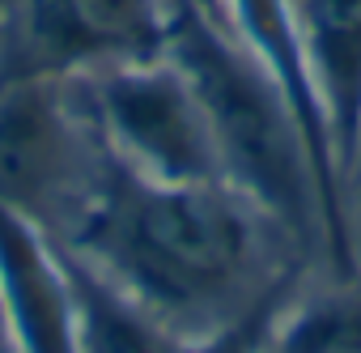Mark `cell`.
Returning <instances> with one entry per match:
<instances>
[{"label":"cell","instance_id":"1","mask_svg":"<svg viewBox=\"0 0 361 353\" xmlns=\"http://www.w3.org/2000/svg\"><path fill=\"white\" fill-rule=\"evenodd\" d=\"M268 230L276 226L230 184H149L102 153L94 188L60 243L174 332L209 336L298 264H268Z\"/></svg>","mask_w":361,"mask_h":353},{"label":"cell","instance_id":"2","mask_svg":"<svg viewBox=\"0 0 361 353\" xmlns=\"http://www.w3.org/2000/svg\"><path fill=\"white\" fill-rule=\"evenodd\" d=\"M166 56L204 107L221 179L289 243H323V196L293 107L204 0H170Z\"/></svg>","mask_w":361,"mask_h":353},{"label":"cell","instance_id":"3","mask_svg":"<svg viewBox=\"0 0 361 353\" xmlns=\"http://www.w3.org/2000/svg\"><path fill=\"white\" fill-rule=\"evenodd\" d=\"M77 85L85 90L94 140L136 179L170 188L226 184L204 107L166 52L153 60L98 68L77 77Z\"/></svg>","mask_w":361,"mask_h":353},{"label":"cell","instance_id":"4","mask_svg":"<svg viewBox=\"0 0 361 353\" xmlns=\"http://www.w3.org/2000/svg\"><path fill=\"white\" fill-rule=\"evenodd\" d=\"M68 81H0V205L60 239L81 213L98 140L68 107Z\"/></svg>","mask_w":361,"mask_h":353},{"label":"cell","instance_id":"5","mask_svg":"<svg viewBox=\"0 0 361 353\" xmlns=\"http://www.w3.org/2000/svg\"><path fill=\"white\" fill-rule=\"evenodd\" d=\"M170 0H5L0 81H77L166 52Z\"/></svg>","mask_w":361,"mask_h":353},{"label":"cell","instance_id":"6","mask_svg":"<svg viewBox=\"0 0 361 353\" xmlns=\"http://www.w3.org/2000/svg\"><path fill=\"white\" fill-rule=\"evenodd\" d=\"M209 9L255 56V64L272 77V85L293 107L298 128L310 145L314 179H319V196H323V251L336 264L340 281H357L361 264H357V247H353V230H348V201H344L348 188L340 179V166L331 153L323 102H319V90L310 77V60H306V43H302L293 5L289 0H209Z\"/></svg>","mask_w":361,"mask_h":353},{"label":"cell","instance_id":"7","mask_svg":"<svg viewBox=\"0 0 361 353\" xmlns=\"http://www.w3.org/2000/svg\"><path fill=\"white\" fill-rule=\"evenodd\" d=\"M0 302L22 353H77L64 251L9 205H0Z\"/></svg>","mask_w":361,"mask_h":353},{"label":"cell","instance_id":"8","mask_svg":"<svg viewBox=\"0 0 361 353\" xmlns=\"http://www.w3.org/2000/svg\"><path fill=\"white\" fill-rule=\"evenodd\" d=\"M344 188L361 157V0H289Z\"/></svg>","mask_w":361,"mask_h":353},{"label":"cell","instance_id":"9","mask_svg":"<svg viewBox=\"0 0 361 353\" xmlns=\"http://www.w3.org/2000/svg\"><path fill=\"white\" fill-rule=\"evenodd\" d=\"M60 243V239H56ZM64 251V273L73 289V328L77 353H188L196 336L174 332L149 306H140L128 289H119L106 273H98L77 251Z\"/></svg>","mask_w":361,"mask_h":353},{"label":"cell","instance_id":"10","mask_svg":"<svg viewBox=\"0 0 361 353\" xmlns=\"http://www.w3.org/2000/svg\"><path fill=\"white\" fill-rule=\"evenodd\" d=\"M259 353H361V277L327 294H293L276 311Z\"/></svg>","mask_w":361,"mask_h":353},{"label":"cell","instance_id":"11","mask_svg":"<svg viewBox=\"0 0 361 353\" xmlns=\"http://www.w3.org/2000/svg\"><path fill=\"white\" fill-rule=\"evenodd\" d=\"M298 285H302V260L289 264L238 319L221 323V328L209 332V336H196V340L188 345V353H259V349H264V336H268V328H272V319H276V311L298 294Z\"/></svg>","mask_w":361,"mask_h":353},{"label":"cell","instance_id":"12","mask_svg":"<svg viewBox=\"0 0 361 353\" xmlns=\"http://www.w3.org/2000/svg\"><path fill=\"white\" fill-rule=\"evenodd\" d=\"M0 353H22V349H18V336H13V323H9L5 302H0Z\"/></svg>","mask_w":361,"mask_h":353},{"label":"cell","instance_id":"13","mask_svg":"<svg viewBox=\"0 0 361 353\" xmlns=\"http://www.w3.org/2000/svg\"><path fill=\"white\" fill-rule=\"evenodd\" d=\"M357 179H361V157H357V170H353V184H357ZM353 184H348V188H353Z\"/></svg>","mask_w":361,"mask_h":353},{"label":"cell","instance_id":"14","mask_svg":"<svg viewBox=\"0 0 361 353\" xmlns=\"http://www.w3.org/2000/svg\"><path fill=\"white\" fill-rule=\"evenodd\" d=\"M353 196H357V201H361V179H357V184H353Z\"/></svg>","mask_w":361,"mask_h":353},{"label":"cell","instance_id":"15","mask_svg":"<svg viewBox=\"0 0 361 353\" xmlns=\"http://www.w3.org/2000/svg\"><path fill=\"white\" fill-rule=\"evenodd\" d=\"M0 9H5V0H0Z\"/></svg>","mask_w":361,"mask_h":353},{"label":"cell","instance_id":"16","mask_svg":"<svg viewBox=\"0 0 361 353\" xmlns=\"http://www.w3.org/2000/svg\"><path fill=\"white\" fill-rule=\"evenodd\" d=\"M204 5H209V0H204Z\"/></svg>","mask_w":361,"mask_h":353}]
</instances>
